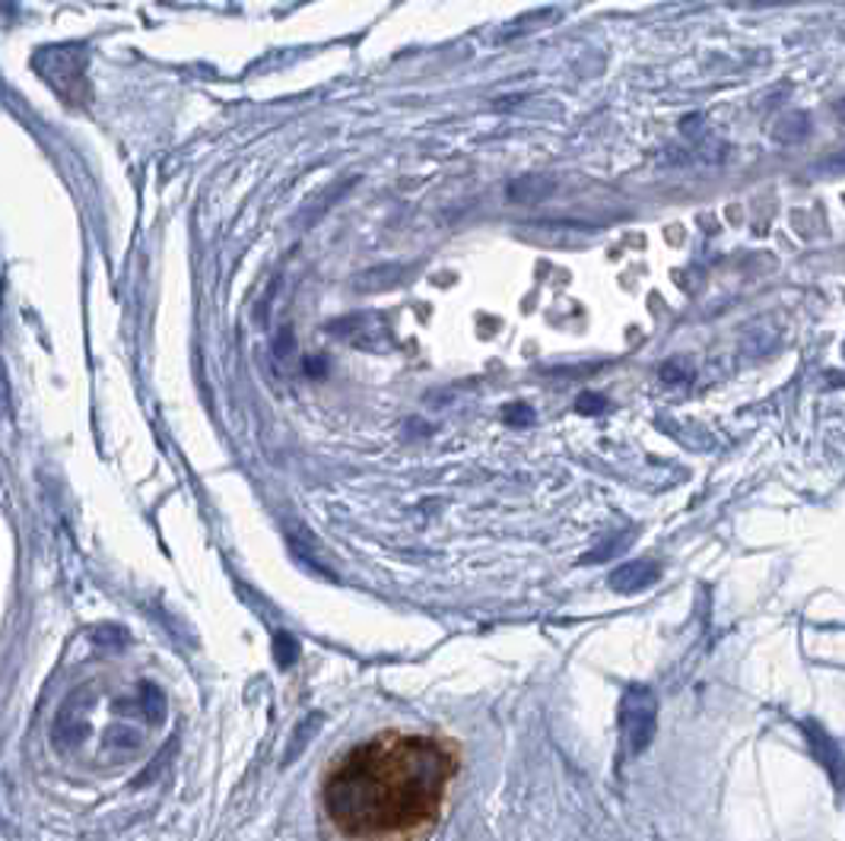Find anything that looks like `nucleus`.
<instances>
[{"label": "nucleus", "instance_id": "obj_1", "mask_svg": "<svg viewBox=\"0 0 845 841\" xmlns=\"http://www.w3.org/2000/svg\"><path fill=\"white\" fill-rule=\"evenodd\" d=\"M442 759L433 746L401 749L398 763H388L379 749H359L328 785V810L350 832L388 829L408 816H420L436 800Z\"/></svg>", "mask_w": 845, "mask_h": 841}, {"label": "nucleus", "instance_id": "obj_2", "mask_svg": "<svg viewBox=\"0 0 845 841\" xmlns=\"http://www.w3.org/2000/svg\"><path fill=\"white\" fill-rule=\"evenodd\" d=\"M655 724H658V699L648 686H626L623 702H620V731L630 756H640L655 739Z\"/></svg>", "mask_w": 845, "mask_h": 841}, {"label": "nucleus", "instance_id": "obj_3", "mask_svg": "<svg viewBox=\"0 0 845 841\" xmlns=\"http://www.w3.org/2000/svg\"><path fill=\"white\" fill-rule=\"evenodd\" d=\"M658 578H662V572L652 562H623V565H616L614 572H611L608 585L620 590V594H636V590H645L648 585H655Z\"/></svg>", "mask_w": 845, "mask_h": 841}, {"label": "nucleus", "instance_id": "obj_4", "mask_svg": "<svg viewBox=\"0 0 845 841\" xmlns=\"http://www.w3.org/2000/svg\"><path fill=\"white\" fill-rule=\"evenodd\" d=\"M804 731L811 734V746H814V753H817L820 763L826 765V768L833 771V778L839 781V749H836V743L830 739L826 731H820L817 724H811V721L804 724Z\"/></svg>", "mask_w": 845, "mask_h": 841}, {"label": "nucleus", "instance_id": "obj_5", "mask_svg": "<svg viewBox=\"0 0 845 841\" xmlns=\"http://www.w3.org/2000/svg\"><path fill=\"white\" fill-rule=\"evenodd\" d=\"M321 724H325V714H308L303 724H296V731H293V737H289V749H286L283 763H289V759H299V756H303V749L308 746V739L321 731Z\"/></svg>", "mask_w": 845, "mask_h": 841}, {"label": "nucleus", "instance_id": "obj_6", "mask_svg": "<svg viewBox=\"0 0 845 841\" xmlns=\"http://www.w3.org/2000/svg\"><path fill=\"white\" fill-rule=\"evenodd\" d=\"M137 709L144 712V717L150 724H162V717H166V695H162V689L154 686V683H140Z\"/></svg>", "mask_w": 845, "mask_h": 841}, {"label": "nucleus", "instance_id": "obj_7", "mask_svg": "<svg viewBox=\"0 0 845 841\" xmlns=\"http://www.w3.org/2000/svg\"><path fill=\"white\" fill-rule=\"evenodd\" d=\"M543 194H550V181L543 179H518L509 188V198L513 201H525V204H535Z\"/></svg>", "mask_w": 845, "mask_h": 841}, {"label": "nucleus", "instance_id": "obj_8", "mask_svg": "<svg viewBox=\"0 0 845 841\" xmlns=\"http://www.w3.org/2000/svg\"><path fill=\"white\" fill-rule=\"evenodd\" d=\"M299 658V638L289 636V632H277L274 638V661L281 667H293Z\"/></svg>", "mask_w": 845, "mask_h": 841}, {"label": "nucleus", "instance_id": "obj_9", "mask_svg": "<svg viewBox=\"0 0 845 841\" xmlns=\"http://www.w3.org/2000/svg\"><path fill=\"white\" fill-rule=\"evenodd\" d=\"M503 419L509 426H528V423H535V409L528 407V404H509V407L503 409Z\"/></svg>", "mask_w": 845, "mask_h": 841}, {"label": "nucleus", "instance_id": "obj_10", "mask_svg": "<svg viewBox=\"0 0 845 841\" xmlns=\"http://www.w3.org/2000/svg\"><path fill=\"white\" fill-rule=\"evenodd\" d=\"M604 407H608V401H604L601 394H591V391H585V394L579 397V404H575V409L585 413V416H594V413H601Z\"/></svg>", "mask_w": 845, "mask_h": 841}, {"label": "nucleus", "instance_id": "obj_11", "mask_svg": "<svg viewBox=\"0 0 845 841\" xmlns=\"http://www.w3.org/2000/svg\"><path fill=\"white\" fill-rule=\"evenodd\" d=\"M623 543H626V540H620V536H616V540H611L608 546H601V550H594V553H589V556H582V565H591V562L611 560V556H614V553H616V550H620V546H623Z\"/></svg>", "mask_w": 845, "mask_h": 841}, {"label": "nucleus", "instance_id": "obj_12", "mask_svg": "<svg viewBox=\"0 0 845 841\" xmlns=\"http://www.w3.org/2000/svg\"><path fill=\"white\" fill-rule=\"evenodd\" d=\"M662 379H665V382H687V379H690V369L680 365V362H667L665 369H662Z\"/></svg>", "mask_w": 845, "mask_h": 841}, {"label": "nucleus", "instance_id": "obj_13", "mask_svg": "<svg viewBox=\"0 0 845 841\" xmlns=\"http://www.w3.org/2000/svg\"><path fill=\"white\" fill-rule=\"evenodd\" d=\"M293 347H296V340H293V333L283 331V337H281V340H277V347H274V350H277V356H286V353H289V350H293Z\"/></svg>", "mask_w": 845, "mask_h": 841}]
</instances>
